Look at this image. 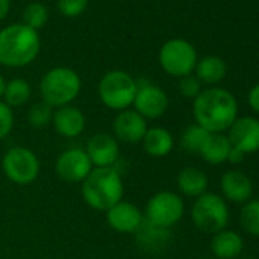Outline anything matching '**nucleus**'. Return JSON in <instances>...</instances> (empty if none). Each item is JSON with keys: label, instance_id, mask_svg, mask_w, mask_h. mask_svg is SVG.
<instances>
[{"label": "nucleus", "instance_id": "nucleus-1", "mask_svg": "<svg viewBox=\"0 0 259 259\" xmlns=\"http://www.w3.org/2000/svg\"><path fill=\"white\" fill-rule=\"evenodd\" d=\"M192 114L197 125L209 133H226L239 116L238 101L226 89L209 87L192 101Z\"/></svg>", "mask_w": 259, "mask_h": 259}, {"label": "nucleus", "instance_id": "nucleus-2", "mask_svg": "<svg viewBox=\"0 0 259 259\" xmlns=\"http://www.w3.org/2000/svg\"><path fill=\"white\" fill-rule=\"evenodd\" d=\"M125 188L120 172L116 168H93L81 183V195L89 207L107 212L123 197Z\"/></svg>", "mask_w": 259, "mask_h": 259}, {"label": "nucleus", "instance_id": "nucleus-3", "mask_svg": "<svg viewBox=\"0 0 259 259\" xmlns=\"http://www.w3.org/2000/svg\"><path fill=\"white\" fill-rule=\"evenodd\" d=\"M38 32L26 25H11L0 32V64L2 66H28L38 57Z\"/></svg>", "mask_w": 259, "mask_h": 259}, {"label": "nucleus", "instance_id": "nucleus-4", "mask_svg": "<svg viewBox=\"0 0 259 259\" xmlns=\"http://www.w3.org/2000/svg\"><path fill=\"white\" fill-rule=\"evenodd\" d=\"M81 92L79 75L69 67L51 69L40 81L41 101L49 104L54 110L70 105Z\"/></svg>", "mask_w": 259, "mask_h": 259}, {"label": "nucleus", "instance_id": "nucleus-5", "mask_svg": "<svg viewBox=\"0 0 259 259\" xmlns=\"http://www.w3.org/2000/svg\"><path fill=\"white\" fill-rule=\"evenodd\" d=\"M192 224L203 233H217L227 227L230 220L229 203L215 192H204L194 198L191 207Z\"/></svg>", "mask_w": 259, "mask_h": 259}, {"label": "nucleus", "instance_id": "nucleus-6", "mask_svg": "<svg viewBox=\"0 0 259 259\" xmlns=\"http://www.w3.org/2000/svg\"><path fill=\"white\" fill-rule=\"evenodd\" d=\"M136 92L138 81L123 70H111L105 73L98 85L101 102L117 113L133 105Z\"/></svg>", "mask_w": 259, "mask_h": 259}, {"label": "nucleus", "instance_id": "nucleus-7", "mask_svg": "<svg viewBox=\"0 0 259 259\" xmlns=\"http://www.w3.org/2000/svg\"><path fill=\"white\" fill-rule=\"evenodd\" d=\"M40 159L26 147L10 148L2 159V171L5 177L19 186H28L34 183L40 176Z\"/></svg>", "mask_w": 259, "mask_h": 259}, {"label": "nucleus", "instance_id": "nucleus-8", "mask_svg": "<svg viewBox=\"0 0 259 259\" xmlns=\"http://www.w3.org/2000/svg\"><path fill=\"white\" fill-rule=\"evenodd\" d=\"M145 220L163 229H172L185 215V200L172 191H159L147 203Z\"/></svg>", "mask_w": 259, "mask_h": 259}, {"label": "nucleus", "instance_id": "nucleus-9", "mask_svg": "<svg viewBox=\"0 0 259 259\" xmlns=\"http://www.w3.org/2000/svg\"><path fill=\"white\" fill-rule=\"evenodd\" d=\"M198 57L195 48L183 38H172L168 40L159 54V63L162 69L176 78H183L192 75L195 70Z\"/></svg>", "mask_w": 259, "mask_h": 259}, {"label": "nucleus", "instance_id": "nucleus-10", "mask_svg": "<svg viewBox=\"0 0 259 259\" xmlns=\"http://www.w3.org/2000/svg\"><path fill=\"white\" fill-rule=\"evenodd\" d=\"M93 165L84 148L64 150L55 160V172L66 183H82L92 172Z\"/></svg>", "mask_w": 259, "mask_h": 259}, {"label": "nucleus", "instance_id": "nucleus-11", "mask_svg": "<svg viewBox=\"0 0 259 259\" xmlns=\"http://www.w3.org/2000/svg\"><path fill=\"white\" fill-rule=\"evenodd\" d=\"M230 145L245 156L259 153V117L238 116L226 132Z\"/></svg>", "mask_w": 259, "mask_h": 259}, {"label": "nucleus", "instance_id": "nucleus-12", "mask_svg": "<svg viewBox=\"0 0 259 259\" xmlns=\"http://www.w3.org/2000/svg\"><path fill=\"white\" fill-rule=\"evenodd\" d=\"M133 110H136L147 120L159 119L166 113L169 107V98L159 85L150 82H138V92L133 101Z\"/></svg>", "mask_w": 259, "mask_h": 259}, {"label": "nucleus", "instance_id": "nucleus-13", "mask_svg": "<svg viewBox=\"0 0 259 259\" xmlns=\"http://www.w3.org/2000/svg\"><path fill=\"white\" fill-rule=\"evenodd\" d=\"M147 130V119L133 108L119 111L113 120V136L117 139V142H123L128 145L141 144Z\"/></svg>", "mask_w": 259, "mask_h": 259}, {"label": "nucleus", "instance_id": "nucleus-14", "mask_svg": "<svg viewBox=\"0 0 259 259\" xmlns=\"http://www.w3.org/2000/svg\"><path fill=\"white\" fill-rule=\"evenodd\" d=\"M84 150L93 168H114L120 154L119 142L110 133H95L89 138Z\"/></svg>", "mask_w": 259, "mask_h": 259}, {"label": "nucleus", "instance_id": "nucleus-15", "mask_svg": "<svg viewBox=\"0 0 259 259\" xmlns=\"http://www.w3.org/2000/svg\"><path fill=\"white\" fill-rule=\"evenodd\" d=\"M220 191L221 197L227 203L233 204H244L253 197L254 185L253 180L241 169L232 168L223 172L220 179Z\"/></svg>", "mask_w": 259, "mask_h": 259}, {"label": "nucleus", "instance_id": "nucleus-16", "mask_svg": "<svg viewBox=\"0 0 259 259\" xmlns=\"http://www.w3.org/2000/svg\"><path fill=\"white\" fill-rule=\"evenodd\" d=\"M107 224L117 233H136L142 226L145 215L139 206L120 200L105 212Z\"/></svg>", "mask_w": 259, "mask_h": 259}, {"label": "nucleus", "instance_id": "nucleus-17", "mask_svg": "<svg viewBox=\"0 0 259 259\" xmlns=\"http://www.w3.org/2000/svg\"><path fill=\"white\" fill-rule=\"evenodd\" d=\"M85 116L81 108L75 105H64L54 110L52 125L55 132L66 139H75L81 136L85 130Z\"/></svg>", "mask_w": 259, "mask_h": 259}, {"label": "nucleus", "instance_id": "nucleus-18", "mask_svg": "<svg viewBox=\"0 0 259 259\" xmlns=\"http://www.w3.org/2000/svg\"><path fill=\"white\" fill-rule=\"evenodd\" d=\"M135 236H136V245L139 247L141 251L147 254L162 253L165 248H168L172 239L171 229L159 227L147 220H144L142 226L138 229Z\"/></svg>", "mask_w": 259, "mask_h": 259}, {"label": "nucleus", "instance_id": "nucleus-19", "mask_svg": "<svg viewBox=\"0 0 259 259\" xmlns=\"http://www.w3.org/2000/svg\"><path fill=\"white\" fill-rule=\"evenodd\" d=\"M210 251L215 259H236L244 251V238L232 229H223L212 235Z\"/></svg>", "mask_w": 259, "mask_h": 259}, {"label": "nucleus", "instance_id": "nucleus-20", "mask_svg": "<svg viewBox=\"0 0 259 259\" xmlns=\"http://www.w3.org/2000/svg\"><path fill=\"white\" fill-rule=\"evenodd\" d=\"M177 189L180 195L197 198L207 192L209 188V177L207 174L198 166H186L177 176Z\"/></svg>", "mask_w": 259, "mask_h": 259}, {"label": "nucleus", "instance_id": "nucleus-21", "mask_svg": "<svg viewBox=\"0 0 259 259\" xmlns=\"http://www.w3.org/2000/svg\"><path fill=\"white\" fill-rule=\"evenodd\" d=\"M144 151L151 157H166L174 150V136L169 130L163 126H148L142 139Z\"/></svg>", "mask_w": 259, "mask_h": 259}, {"label": "nucleus", "instance_id": "nucleus-22", "mask_svg": "<svg viewBox=\"0 0 259 259\" xmlns=\"http://www.w3.org/2000/svg\"><path fill=\"white\" fill-rule=\"evenodd\" d=\"M230 150H232V145L226 133H209L198 156L206 163L218 166L227 162Z\"/></svg>", "mask_w": 259, "mask_h": 259}, {"label": "nucleus", "instance_id": "nucleus-23", "mask_svg": "<svg viewBox=\"0 0 259 259\" xmlns=\"http://www.w3.org/2000/svg\"><path fill=\"white\" fill-rule=\"evenodd\" d=\"M227 63L218 55H206L197 61L195 76L201 84L217 85L227 76Z\"/></svg>", "mask_w": 259, "mask_h": 259}, {"label": "nucleus", "instance_id": "nucleus-24", "mask_svg": "<svg viewBox=\"0 0 259 259\" xmlns=\"http://www.w3.org/2000/svg\"><path fill=\"white\" fill-rule=\"evenodd\" d=\"M31 98V85L28 81L22 78H14L7 82L5 93H4V102L7 105L13 107H22L25 105Z\"/></svg>", "mask_w": 259, "mask_h": 259}, {"label": "nucleus", "instance_id": "nucleus-25", "mask_svg": "<svg viewBox=\"0 0 259 259\" xmlns=\"http://www.w3.org/2000/svg\"><path fill=\"white\" fill-rule=\"evenodd\" d=\"M239 226L247 235L259 238V198H251L241 206Z\"/></svg>", "mask_w": 259, "mask_h": 259}, {"label": "nucleus", "instance_id": "nucleus-26", "mask_svg": "<svg viewBox=\"0 0 259 259\" xmlns=\"http://www.w3.org/2000/svg\"><path fill=\"white\" fill-rule=\"evenodd\" d=\"M207 135H209V132H206L203 126H200L194 122V123L188 125L182 132L180 147L189 154H198Z\"/></svg>", "mask_w": 259, "mask_h": 259}, {"label": "nucleus", "instance_id": "nucleus-27", "mask_svg": "<svg viewBox=\"0 0 259 259\" xmlns=\"http://www.w3.org/2000/svg\"><path fill=\"white\" fill-rule=\"evenodd\" d=\"M54 108L45 101H38L28 110V123L35 130H43L52 123Z\"/></svg>", "mask_w": 259, "mask_h": 259}, {"label": "nucleus", "instance_id": "nucleus-28", "mask_svg": "<svg viewBox=\"0 0 259 259\" xmlns=\"http://www.w3.org/2000/svg\"><path fill=\"white\" fill-rule=\"evenodd\" d=\"M23 20L28 28L37 31L48 22V10L41 4H31L23 13Z\"/></svg>", "mask_w": 259, "mask_h": 259}, {"label": "nucleus", "instance_id": "nucleus-29", "mask_svg": "<svg viewBox=\"0 0 259 259\" xmlns=\"http://www.w3.org/2000/svg\"><path fill=\"white\" fill-rule=\"evenodd\" d=\"M179 90L182 93V96H185L186 99H195L201 90H203V84L198 81V78L195 75H188L180 78L179 81Z\"/></svg>", "mask_w": 259, "mask_h": 259}, {"label": "nucleus", "instance_id": "nucleus-30", "mask_svg": "<svg viewBox=\"0 0 259 259\" xmlns=\"http://www.w3.org/2000/svg\"><path fill=\"white\" fill-rule=\"evenodd\" d=\"M14 128V113L10 105L0 101V141L7 139Z\"/></svg>", "mask_w": 259, "mask_h": 259}, {"label": "nucleus", "instance_id": "nucleus-31", "mask_svg": "<svg viewBox=\"0 0 259 259\" xmlns=\"http://www.w3.org/2000/svg\"><path fill=\"white\" fill-rule=\"evenodd\" d=\"M87 8V0H58V10L66 17H76Z\"/></svg>", "mask_w": 259, "mask_h": 259}, {"label": "nucleus", "instance_id": "nucleus-32", "mask_svg": "<svg viewBox=\"0 0 259 259\" xmlns=\"http://www.w3.org/2000/svg\"><path fill=\"white\" fill-rule=\"evenodd\" d=\"M247 104L254 114L259 116V82L254 84L247 93Z\"/></svg>", "mask_w": 259, "mask_h": 259}, {"label": "nucleus", "instance_id": "nucleus-33", "mask_svg": "<svg viewBox=\"0 0 259 259\" xmlns=\"http://www.w3.org/2000/svg\"><path fill=\"white\" fill-rule=\"evenodd\" d=\"M245 157H247V156H245L242 151H239V150H236V148L232 147V150H230V153H229V157H227V162H229L230 165H233V166H238V165L244 163Z\"/></svg>", "mask_w": 259, "mask_h": 259}, {"label": "nucleus", "instance_id": "nucleus-34", "mask_svg": "<svg viewBox=\"0 0 259 259\" xmlns=\"http://www.w3.org/2000/svg\"><path fill=\"white\" fill-rule=\"evenodd\" d=\"M10 4H11V0H0V20L7 17L10 11Z\"/></svg>", "mask_w": 259, "mask_h": 259}, {"label": "nucleus", "instance_id": "nucleus-35", "mask_svg": "<svg viewBox=\"0 0 259 259\" xmlns=\"http://www.w3.org/2000/svg\"><path fill=\"white\" fill-rule=\"evenodd\" d=\"M5 87H7V81H5V78L2 76V73H0V99L4 98V93H5Z\"/></svg>", "mask_w": 259, "mask_h": 259}, {"label": "nucleus", "instance_id": "nucleus-36", "mask_svg": "<svg viewBox=\"0 0 259 259\" xmlns=\"http://www.w3.org/2000/svg\"><path fill=\"white\" fill-rule=\"evenodd\" d=\"M244 259H254L253 256H247V257H244Z\"/></svg>", "mask_w": 259, "mask_h": 259}]
</instances>
